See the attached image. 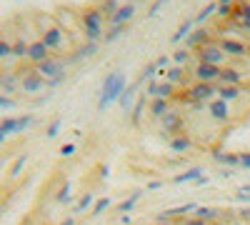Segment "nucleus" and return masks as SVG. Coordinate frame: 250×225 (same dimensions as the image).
Returning a JSON list of instances; mask_svg holds the SVG:
<instances>
[{"mask_svg": "<svg viewBox=\"0 0 250 225\" xmlns=\"http://www.w3.org/2000/svg\"><path fill=\"white\" fill-rule=\"evenodd\" d=\"M235 200H240V203H250V193H243V190H238V193H235Z\"/></svg>", "mask_w": 250, "mask_h": 225, "instance_id": "44", "label": "nucleus"}, {"mask_svg": "<svg viewBox=\"0 0 250 225\" xmlns=\"http://www.w3.org/2000/svg\"><path fill=\"white\" fill-rule=\"evenodd\" d=\"M103 20H105V15L100 13V8H85L80 13V25H83V35H85V40H93V43H98V40H103Z\"/></svg>", "mask_w": 250, "mask_h": 225, "instance_id": "2", "label": "nucleus"}, {"mask_svg": "<svg viewBox=\"0 0 250 225\" xmlns=\"http://www.w3.org/2000/svg\"><path fill=\"white\" fill-rule=\"evenodd\" d=\"M190 75L198 83H218L220 80V65H210V63H195L190 68Z\"/></svg>", "mask_w": 250, "mask_h": 225, "instance_id": "6", "label": "nucleus"}, {"mask_svg": "<svg viewBox=\"0 0 250 225\" xmlns=\"http://www.w3.org/2000/svg\"><path fill=\"white\" fill-rule=\"evenodd\" d=\"M143 110H145V95H140L135 100V105L130 108V123L133 125H140V120H143Z\"/></svg>", "mask_w": 250, "mask_h": 225, "instance_id": "26", "label": "nucleus"}, {"mask_svg": "<svg viewBox=\"0 0 250 225\" xmlns=\"http://www.w3.org/2000/svg\"><path fill=\"white\" fill-rule=\"evenodd\" d=\"M60 63H55V60H43V63H40V73H43V75H55V73H60Z\"/></svg>", "mask_w": 250, "mask_h": 225, "instance_id": "32", "label": "nucleus"}, {"mask_svg": "<svg viewBox=\"0 0 250 225\" xmlns=\"http://www.w3.org/2000/svg\"><path fill=\"white\" fill-rule=\"evenodd\" d=\"M205 113L215 123H228L230 120V103H225V100H220V98H213L210 103H205Z\"/></svg>", "mask_w": 250, "mask_h": 225, "instance_id": "8", "label": "nucleus"}, {"mask_svg": "<svg viewBox=\"0 0 250 225\" xmlns=\"http://www.w3.org/2000/svg\"><path fill=\"white\" fill-rule=\"evenodd\" d=\"M235 3H238V0H218L215 15H218L220 20H230V15H233V10H235Z\"/></svg>", "mask_w": 250, "mask_h": 225, "instance_id": "23", "label": "nucleus"}, {"mask_svg": "<svg viewBox=\"0 0 250 225\" xmlns=\"http://www.w3.org/2000/svg\"><path fill=\"white\" fill-rule=\"evenodd\" d=\"M213 160L220 163L223 168H230V170H238V165H240V155H238V153H223V150H215V153H213Z\"/></svg>", "mask_w": 250, "mask_h": 225, "instance_id": "16", "label": "nucleus"}, {"mask_svg": "<svg viewBox=\"0 0 250 225\" xmlns=\"http://www.w3.org/2000/svg\"><path fill=\"white\" fill-rule=\"evenodd\" d=\"M128 88V75L115 70L110 75H105V83H103V93H100V100H98V110H105L108 105H113L115 100L123 95V90Z\"/></svg>", "mask_w": 250, "mask_h": 225, "instance_id": "1", "label": "nucleus"}, {"mask_svg": "<svg viewBox=\"0 0 250 225\" xmlns=\"http://www.w3.org/2000/svg\"><path fill=\"white\" fill-rule=\"evenodd\" d=\"M240 155V170H250V150H245V153H238Z\"/></svg>", "mask_w": 250, "mask_h": 225, "instance_id": "38", "label": "nucleus"}, {"mask_svg": "<svg viewBox=\"0 0 250 225\" xmlns=\"http://www.w3.org/2000/svg\"><path fill=\"white\" fill-rule=\"evenodd\" d=\"M95 50H98V43H93V40H88V43L80 48V55H85V58H88V55H93Z\"/></svg>", "mask_w": 250, "mask_h": 225, "instance_id": "37", "label": "nucleus"}, {"mask_svg": "<svg viewBox=\"0 0 250 225\" xmlns=\"http://www.w3.org/2000/svg\"><path fill=\"white\" fill-rule=\"evenodd\" d=\"M170 110H173V100H168V98H150L148 100V113H150L153 120H160L165 113H170Z\"/></svg>", "mask_w": 250, "mask_h": 225, "instance_id": "13", "label": "nucleus"}, {"mask_svg": "<svg viewBox=\"0 0 250 225\" xmlns=\"http://www.w3.org/2000/svg\"><path fill=\"white\" fill-rule=\"evenodd\" d=\"M160 75L168 80V83H173V85H185V65H170V68H165V70H160Z\"/></svg>", "mask_w": 250, "mask_h": 225, "instance_id": "15", "label": "nucleus"}, {"mask_svg": "<svg viewBox=\"0 0 250 225\" xmlns=\"http://www.w3.org/2000/svg\"><path fill=\"white\" fill-rule=\"evenodd\" d=\"M218 40V45L220 50L228 55V58H233V60H245L250 58V50H248V43L240 38H215Z\"/></svg>", "mask_w": 250, "mask_h": 225, "instance_id": "5", "label": "nucleus"}, {"mask_svg": "<svg viewBox=\"0 0 250 225\" xmlns=\"http://www.w3.org/2000/svg\"><path fill=\"white\" fill-rule=\"evenodd\" d=\"M48 45L43 43V40H35V43L28 45V58L33 60V63H43V60H48Z\"/></svg>", "mask_w": 250, "mask_h": 225, "instance_id": "19", "label": "nucleus"}, {"mask_svg": "<svg viewBox=\"0 0 250 225\" xmlns=\"http://www.w3.org/2000/svg\"><path fill=\"white\" fill-rule=\"evenodd\" d=\"M13 53V45H8V43H0V58H5V55H10Z\"/></svg>", "mask_w": 250, "mask_h": 225, "instance_id": "43", "label": "nucleus"}, {"mask_svg": "<svg viewBox=\"0 0 250 225\" xmlns=\"http://www.w3.org/2000/svg\"><path fill=\"white\" fill-rule=\"evenodd\" d=\"M243 80H245V73L235 65H223L220 68V80H218V85H243Z\"/></svg>", "mask_w": 250, "mask_h": 225, "instance_id": "12", "label": "nucleus"}, {"mask_svg": "<svg viewBox=\"0 0 250 225\" xmlns=\"http://www.w3.org/2000/svg\"><path fill=\"white\" fill-rule=\"evenodd\" d=\"M158 73H160V68H158L155 60H153V63H148V65L143 68V73H140V78H138V80H140V83H145V80H153Z\"/></svg>", "mask_w": 250, "mask_h": 225, "instance_id": "30", "label": "nucleus"}, {"mask_svg": "<svg viewBox=\"0 0 250 225\" xmlns=\"http://www.w3.org/2000/svg\"><path fill=\"white\" fill-rule=\"evenodd\" d=\"M200 175H203V168H200V165H193V168H188L185 173L175 175V178H173V183H175V185H183V183H195Z\"/></svg>", "mask_w": 250, "mask_h": 225, "instance_id": "22", "label": "nucleus"}, {"mask_svg": "<svg viewBox=\"0 0 250 225\" xmlns=\"http://www.w3.org/2000/svg\"><path fill=\"white\" fill-rule=\"evenodd\" d=\"M58 128H60V123H53V125H50V130H48V135H50V138H53V135H55V133H58Z\"/></svg>", "mask_w": 250, "mask_h": 225, "instance_id": "47", "label": "nucleus"}, {"mask_svg": "<svg viewBox=\"0 0 250 225\" xmlns=\"http://www.w3.org/2000/svg\"><path fill=\"white\" fill-rule=\"evenodd\" d=\"M138 88H140V80H138V83H133V85H128V88L123 90V95L118 98V103H120V108H123L125 113H130V108L135 105L133 100H135V95H138V93H135Z\"/></svg>", "mask_w": 250, "mask_h": 225, "instance_id": "20", "label": "nucleus"}, {"mask_svg": "<svg viewBox=\"0 0 250 225\" xmlns=\"http://www.w3.org/2000/svg\"><path fill=\"white\" fill-rule=\"evenodd\" d=\"M168 148L173 150V153H178V155H185V153H190L193 148H195V140L190 138V133H175V135H170V140H168Z\"/></svg>", "mask_w": 250, "mask_h": 225, "instance_id": "10", "label": "nucleus"}, {"mask_svg": "<svg viewBox=\"0 0 250 225\" xmlns=\"http://www.w3.org/2000/svg\"><path fill=\"white\" fill-rule=\"evenodd\" d=\"M130 223H133L130 213H123V215H120V225H130Z\"/></svg>", "mask_w": 250, "mask_h": 225, "instance_id": "45", "label": "nucleus"}, {"mask_svg": "<svg viewBox=\"0 0 250 225\" xmlns=\"http://www.w3.org/2000/svg\"><path fill=\"white\" fill-rule=\"evenodd\" d=\"M153 225H178V223H173V220H155Z\"/></svg>", "mask_w": 250, "mask_h": 225, "instance_id": "48", "label": "nucleus"}, {"mask_svg": "<svg viewBox=\"0 0 250 225\" xmlns=\"http://www.w3.org/2000/svg\"><path fill=\"white\" fill-rule=\"evenodd\" d=\"M240 218H245V220H250V208H243V210H240Z\"/></svg>", "mask_w": 250, "mask_h": 225, "instance_id": "49", "label": "nucleus"}, {"mask_svg": "<svg viewBox=\"0 0 250 225\" xmlns=\"http://www.w3.org/2000/svg\"><path fill=\"white\" fill-rule=\"evenodd\" d=\"M170 58H173V65H185L188 60L193 58V50H188V48L183 45V48H178V50H175Z\"/></svg>", "mask_w": 250, "mask_h": 225, "instance_id": "28", "label": "nucleus"}, {"mask_svg": "<svg viewBox=\"0 0 250 225\" xmlns=\"http://www.w3.org/2000/svg\"><path fill=\"white\" fill-rule=\"evenodd\" d=\"M210 40H215V38H213V30H210V28H203V25H200V28H195V30H193L190 35L185 38V48L195 53V50H198L200 45L210 43Z\"/></svg>", "mask_w": 250, "mask_h": 225, "instance_id": "11", "label": "nucleus"}, {"mask_svg": "<svg viewBox=\"0 0 250 225\" xmlns=\"http://www.w3.org/2000/svg\"><path fill=\"white\" fill-rule=\"evenodd\" d=\"M125 30H128V25H110L105 30V35H103V43H113V40H118Z\"/></svg>", "mask_w": 250, "mask_h": 225, "instance_id": "29", "label": "nucleus"}, {"mask_svg": "<svg viewBox=\"0 0 250 225\" xmlns=\"http://www.w3.org/2000/svg\"><path fill=\"white\" fill-rule=\"evenodd\" d=\"M193 58H195V63H210V65H220V68H223V65H230V58L220 50L218 40H210V43L200 45V48L193 53Z\"/></svg>", "mask_w": 250, "mask_h": 225, "instance_id": "3", "label": "nucleus"}, {"mask_svg": "<svg viewBox=\"0 0 250 225\" xmlns=\"http://www.w3.org/2000/svg\"><path fill=\"white\" fill-rule=\"evenodd\" d=\"M62 225H73V220H65V223H62Z\"/></svg>", "mask_w": 250, "mask_h": 225, "instance_id": "50", "label": "nucleus"}, {"mask_svg": "<svg viewBox=\"0 0 250 225\" xmlns=\"http://www.w3.org/2000/svg\"><path fill=\"white\" fill-rule=\"evenodd\" d=\"M193 25H195V20H193V18H190V20H185V23H180V28L173 33V43H180L183 38L190 35V33H193Z\"/></svg>", "mask_w": 250, "mask_h": 225, "instance_id": "27", "label": "nucleus"}, {"mask_svg": "<svg viewBox=\"0 0 250 225\" xmlns=\"http://www.w3.org/2000/svg\"><path fill=\"white\" fill-rule=\"evenodd\" d=\"M143 193H145V190H135L130 198H125V200L120 203V205H118V213H120V215H123V213H130V210L138 205V200H140V195H143Z\"/></svg>", "mask_w": 250, "mask_h": 225, "instance_id": "24", "label": "nucleus"}, {"mask_svg": "<svg viewBox=\"0 0 250 225\" xmlns=\"http://www.w3.org/2000/svg\"><path fill=\"white\" fill-rule=\"evenodd\" d=\"M160 125H163V133H170V135H175V133H183V130H185V120H183V113L173 108L170 113H165V115L160 118Z\"/></svg>", "mask_w": 250, "mask_h": 225, "instance_id": "9", "label": "nucleus"}, {"mask_svg": "<svg viewBox=\"0 0 250 225\" xmlns=\"http://www.w3.org/2000/svg\"><path fill=\"white\" fill-rule=\"evenodd\" d=\"M23 85H25V88H28V90H38V88H40V85H43V80H40V78H38V75H30V78H28V80H25V83H23Z\"/></svg>", "mask_w": 250, "mask_h": 225, "instance_id": "36", "label": "nucleus"}, {"mask_svg": "<svg viewBox=\"0 0 250 225\" xmlns=\"http://www.w3.org/2000/svg\"><path fill=\"white\" fill-rule=\"evenodd\" d=\"M243 95V85H218V98L225 103H233Z\"/></svg>", "mask_w": 250, "mask_h": 225, "instance_id": "21", "label": "nucleus"}, {"mask_svg": "<svg viewBox=\"0 0 250 225\" xmlns=\"http://www.w3.org/2000/svg\"><path fill=\"white\" fill-rule=\"evenodd\" d=\"M60 153H62V155H73V153H75V145H62Z\"/></svg>", "mask_w": 250, "mask_h": 225, "instance_id": "46", "label": "nucleus"}, {"mask_svg": "<svg viewBox=\"0 0 250 225\" xmlns=\"http://www.w3.org/2000/svg\"><path fill=\"white\" fill-rule=\"evenodd\" d=\"M178 225H210V223H205V220H200L195 215H188V218H180Z\"/></svg>", "mask_w": 250, "mask_h": 225, "instance_id": "34", "label": "nucleus"}, {"mask_svg": "<svg viewBox=\"0 0 250 225\" xmlns=\"http://www.w3.org/2000/svg\"><path fill=\"white\" fill-rule=\"evenodd\" d=\"M155 63H158V68H160V70H165V68H170L173 58H170L168 53H163V55H158V58H155Z\"/></svg>", "mask_w": 250, "mask_h": 225, "instance_id": "35", "label": "nucleus"}, {"mask_svg": "<svg viewBox=\"0 0 250 225\" xmlns=\"http://www.w3.org/2000/svg\"><path fill=\"white\" fill-rule=\"evenodd\" d=\"M133 18H135V5H133V3H125V5H120V8L115 10V15L108 18V20H110V25H128Z\"/></svg>", "mask_w": 250, "mask_h": 225, "instance_id": "14", "label": "nucleus"}, {"mask_svg": "<svg viewBox=\"0 0 250 225\" xmlns=\"http://www.w3.org/2000/svg\"><path fill=\"white\" fill-rule=\"evenodd\" d=\"M13 55H28V43H23V40L15 43L13 45Z\"/></svg>", "mask_w": 250, "mask_h": 225, "instance_id": "40", "label": "nucleus"}, {"mask_svg": "<svg viewBox=\"0 0 250 225\" xmlns=\"http://www.w3.org/2000/svg\"><path fill=\"white\" fill-rule=\"evenodd\" d=\"M215 10H218V0H210V3H208L205 8H200V13H198L193 20H195V23L200 25V23H205L208 18H213V15H215Z\"/></svg>", "mask_w": 250, "mask_h": 225, "instance_id": "25", "label": "nucleus"}, {"mask_svg": "<svg viewBox=\"0 0 250 225\" xmlns=\"http://www.w3.org/2000/svg\"><path fill=\"white\" fill-rule=\"evenodd\" d=\"M185 93L195 103H210L213 98H218V83H198V80H193L190 85H185Z\"/></svg>", "mask_w": 250, "mask_h": 225, "instance_id": "4", "label": "nucleus"}, {"mask_svg": "<svg viewBox=\"0 0 250 225\" xmlns=\"http://www.w3.org/2000/svg\"><path fill=\"white\" fill-rule=\"evenodd\" d=\"M165 3H168V0H155V3L150 5V10H148V18H153V15H158V10L165 5Z\"/></svg>", "mask_w": 250, "mask_h": 225, "instance_id": "41", "label": "nucleus"}, {"mask_svg": "<svg viewBox=\"0 0 250 225\" xmlns=\"http://www.w3.org/2000/svg\"><path fill=\"white\" fill-rule=\"evenodd\" d=\"M108 208H110V198H100L95 205H93V213L90 215H100L103 210H108Z\"/></svg>", "mask_w": 250, "mask_h": 225, "instance_id": "33", "label": "nucleus"}, {"mask_svg": "<svg viewBox=\"0 0 250 225\" xmlns=\"http://www.w3.org/2000/svg\"><path fill=\"white\" fill-rule=\"evenodd\" d=\"M163 185H165V183H163V180H150V183H148V185H145V193H153V190H160Z\"/></svg>", "mask_w": 250, "mask_h": 225, "instance_id": "42", "label": "nucleus"}, {"mask_svg": "<svg viewBox=\"0 0 250 225\" xmlns=\"http://www.w3.org/2000/svg\"><path fill=\"white\" fill-rule=\"evenodd\" d=\"M175 90H178V85H173V83H168V80H148V85H145V98H168V100H173L175 98Z\"/></svg>", "mask_w": 250, "mask_h": 225, "instance_id": "7", "label": "nucleus"}, {"mask_svg": "<svg viewBox=\"0 0 250 225\" xmlns=\"http://www.w3.org/2000/svg\"><path fill=\"white\" fill-rule=\"evenodd\" d=\"M93 203V193H88V195H83V200L78 203V208H75V213H80V210H85L88 205Z\"/></svg>", "mask_w": 250, "mask_h": 225, "instance_id": "39", "label": "nucleus"}, {"mask_svg": "<svg viewBox=\"0 0 250 225\" xmlns=\"http://www.w3.org/2000/svg\"><path fill=\"white\" fill-rule=\"evenodd\" d=\"M98 8H100V13L105 15V18H113V15H115V10L120 8V3H118V0H103V3H100Z\"/></svg>", "mask_w": 250, "mask_h": 225, "instance_id": "31", "label": "nucleus"}, {"mask_svg": "<svg viewBox=\"0 0 250 225\" xmlns=\"http://www.w3.org/2000/svg\"><path fill=\"white\" fill-rule=\"evenodd\" d=\"M193 215L200 218V220H205V223H215V220L223 218V210L220 208H213V205H198L193 210Z\"/></svg>", "mask_w": 250, "mask_h": 225, "instance_id": "18", "label": "nucleus"}, {"mask_svg": "<svg viewBox=\"0 0 250 225\" xmlns=\"http://www.w3.org/2000/svg\"><path fill=\"white\" fill-rule=\"evenodd\" d=\"M43 43L50 48V50H58V48H62V28H48V30H43Z\"/></svg>", "mask_w": 250, "mask_h": 225, "instance_id": "17", "label": "nucleus"}]
</instances>
